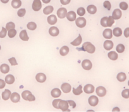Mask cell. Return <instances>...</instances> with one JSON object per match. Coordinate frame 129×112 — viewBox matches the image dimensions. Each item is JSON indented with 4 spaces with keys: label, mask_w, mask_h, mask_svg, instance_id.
<instances>
[{
    "label": "cell",
    "mask_w": 129,
    "mask_h": 112,
    "mask_svg": "<svg viewBox=\"0 0 129 112\" xmlns=\"http://www.w3.org/2000/svg\"><path fill=\"white\" fill-rule=\"evenodd\" d=\"M70 1L71 0H60V2L62 4V5H68V4H69L70 2Z\"/></svg>",
    "instance_id": "cell-50"
},
{
    "label": "cell",
    "mask_w": 129,
    "mask_h": 112,
    "mask_svg": "<svg viewBox=\"0 0 129 112\" xmlns=\"http://www.w3.org/2000/svg\"><path fill=\"white\" fill-rule=\"evenodd\" d=\"M58 101H59V100H55L53 101V106L56 109H58Z\"/></svg>",
    "instance_id": "cell-46"
},
{
    "label": "cell",
    "mask_w": 129,
    "mask_h": 112,
    "mask_svg": "<svg viewBox=\"0 0 129 112\" xmlns=\"http://www.w3.org/2000/svg\"><path fill=\"white\" fill-rule=\"evenodd\" d=\"M129 89H125L122 91L121 92V96L124 98H129Z\"/></svg>",
    "instance_id": "cell-42"
},
{
    "label": "cell",
    "mask_w": 129,
    "mask_h": 112,
    "mask_svg": "<svg viewBox=\"0 0 129 112\" xmlns=\"http://www.w3.org/2000/svg\"><path fill=\"white\" fill-rule=\"evenodd\" d=\"M58 109L62 110V112H70L68 109V103L67 101H63V100H59L58 101Z\"/></svg>",
    "instance_id": "cell-4"
},
{
    "label": "cell",
    "mask_w": 129,
    "mask_h": 112,
    "mask_svg": "<svg viewBox=\"0 0 129 112\" xmlns=\"http://www.w3.org/2000/svg\"><path fill=\"white\" fill-rule=\"evenodd\" d=\"M99 103V100L97 97L95 96H92L89 98V103L91 106H96Z\"/></svg>",
    "instance_id": "cell-10"
},
{
    "label": "cell",
    "mask_w": 129,
    "mask_h": 112,
    "mask_svg": "<svg viewBox=\"0 0 129 112\" xmlns=\"http://www.w3.org/2000/svg\"><path fill=\"white\" fill-rule=\"evenodd\" d=\"M1 1L3 3H7L9 1V0H1Z\"/></svg>",
    "instance_id": "cell-53"
},
{
    "label": "cell",
    "mask_w": 129,
    "mask_h": 112,
    "mask_svg": "<svg viewBox=\"0 0 129 112\" xmlns=\"http://www.w3.org/2000/svg\"><path fill=\"white\" fill-rule=\"evenodd\" d=\"M42 8V3L40 0H34L32 3V9L35 11H39Z\"/></svg>",
    "instance_id": "cell-7"
},
{
    "label": "cell",
    "mask_w": 129,
    "mask_h": 112,
    "mask_svg": "<svg viewBox=\"0 0 129 112\" xmlns=\"http://www.w3.org/2000/svg\"><path fill=\"white\" fill-rule=\"evenodd\" d=\"M103 35L104 37L106 39H111L113 36V32L112 30L109 29H105L103 31Z\"/></svg>",
    "instance_id": "cell-16"
},
{
    "label": "cell",
    "mask_w": 129,
    "mask_h": 112,
    "mask_svg": "<svg viewBox=\"0 0 129 112\" xmlns=\"http://www.w3.org/2000/svg\"><path fill=\"white\" fill-rule=\"evenodd\" d=\"M42 1H43V3H45V4H47V3H49L51 1V0H42Z\"/></svg>",
    "instance_id": "cell-52"
},
{
    "label": "cell",
    "mask_w": 129,
    "mask_h": 112,
    "mask_svg": "<svg viewBox=\"0 0 129 112\" xmlns=\"http://www.w3.org/2000/svg\"><path fill=\"white\" fill-rule=\"evenodd\" d=\"M0 70L3 74H7L10 71V67L7 64H2L0 66Z\"/></svg>",
    "instance_id": "cell-25"
},
{
    "label": "cell",
    "mask_w": 129,
    "mask_h": 112,
    "mask_svg": "<svg viewBox=\"0 0 129 112\" xmlns=\"http://www.w3.org/2000/svg\"><path fill=\"white\" fill-rule=\"evenodd\" d=\"M113 34L116 37H120L122 34V31L120 28L116 27L115 28L113 31Z\"/></svg>",
    "instance_id": "cell-32"
},
{
    "label": "cell",
    "mask_w": 129,
    "mask_h": 112,
    "mask_svg": "<svg viewBox=\"0 0 129 112\" xmlns=\"http://www.w3.org/2000/svg\"><path fill=\"white\" fill-rule=\"evenodd\" d=\"M85 13V9L82 7H81V8H78L77 10V14L79 15L80 16H83L84 15Z\"/></svg>",
    "instance_id": "cell-41"
},
{
    "label": "cell",
    "mask_w": 129,
    "mask_h": 112,
    "mask_svg": "<svg viewBox=\"0 0 129 112\" xmlns=\"http://www.w3.org/2000/svg\"><path fill=\"white\" fill-rule=\"evenodd\" d=\"M96 92L97 96H99L100 97H103L106 95V90L103 86H99V87H97V88H96Z\"/></svg>",
    "instance_id": "cell-8"
},
{
    "label": "cell",
    "mask_w": 129,
    "mask_h": 112,
    "mask_svg": "<svg viewBox=\"0 0 129 112\" xmlns=\"http://www.w3.org/2000/svg\"><path fill=\"white\" fill-rule=\"evenodd\" d=\"M22 5V2L20 0H13L12 1V6L13 8L17 9L20 7Z\"/></svg>",
    "instance_id": "cell-31"
},
{
    "label": "cell",
    "mask_w": 129,
    "mask_h": 112,
    "mask_svg": "<svg viewBox=\"0 0 129 112\" xmlns=\"http://www.w3.org/2000/svg\"><path fill=\"white\" fill-rule=\"evenodd\" d=\"M82 37H81V35L79 34L77 38L75 39L73 41L71 42V45H73V46H79V45L81 44V43H82Z\"/></svg>",
    "instance_id": "cell-26"
},
{
    "label": "cell",
    "mask_w": 129,
    "mask_h": 112,
    "mask_svg": "<svg viewBox=\"0 0 129 112\" xmlns=\"http://www.w3.org/2000/svg\"><path fill=\"white\" fill-rule=\"evenodd\" d=\"M51 94L54 98H58L61 94V91L58 88H55V89H53L52 90L51 92Z\"/></svg>",
    "instance_id": "cell-20"
},
{
    "label": "cell",
    "mask_w": 129,
    "mask_h": 112,
    "mask_svg": "<svg viewBox=\"0 0 129 112\" xmlns=\"http://www.w3.org/2000/svg\"><path fill=\"white\" fill-rule=\"evenodd\" d=\"M20 38L21 39L22 41H27L29 39V37L27 35V33L26 32L25 30H23L20 32Z\"/></svg>",
    "instance_id": "cell-23"
},
{
    "label": "cell",
    "mask_w": 129,
    "mask_h": 112,
    "mask_svg": "<svg viewBox=\"0 0 129 112\" xmlns=\"http://www.w3.org/2000/svg\"><path fill=\"white\" fill-rule=\"evenodd\" d=\"M0 49H1V46H0Z\"/></svg>",
    "instance_id": "cell-55"
},
{
    "label": "cell",
    "mask_w": 129,
    "mask_h": 112,
    "mask_svg": "<svg viewBox=\"0 0 129 112\" xmlns=\"http://www.w3.org/2000/svg\"><path fill=\"white\" fill-rule=\"evenodd\" d=\"M68 101V104H70V106H72L73 108H75L76 104H75V103L73 101H72V100H68V101Z\"/></svg>",
    "instance_id": "cell-47"
},
{
    "label": "cell",
    "mask_w": 129,
    "mask_h": 112,
    "mask_svg": "<svg viewBox=\"0 0 129 112\" xmlns=\"http://www.w3.org/2000/svg\"><path fill=\"white\" fill-rule=\"evenodd\" d=\"M25 13H26L25 9H24V8H22V9H20L18 11L17 14H18V17H22L25 15Z\"/></svg>",
    "instance_id": "cell-40"
},
{
    "label": "cell",
    "mask_w": 129,
    "mask_h": 112,
    "mask_svg": "<svg viewBox=\"0 0 129 112\" xmlns=\"http://www.w3.org/2000/svg\"><path fill=\"white\" fill-rule=\"evenodd\" d=\"M117 79H118V80L120 82L125 81L127 78L126 74H125V73H123V72H120V73H119V74L117 75Z\"/></svg>",
    "instance_id": "cell-29"
},
{
    "label": "cell",
    "mask_w": 129,
    "mask_h": 112,
    "mask_svg": "<svg viewBox=\"0 0 129 112\" xmlns=\"http://www.w3.org/2000/svg\"><path fill=\"white\" fill-rule=\"evenodd\" d=\"M11 94H12V92H11V91L10 90L5 89V91L3 92V93H2V98L4 100H5V101L8 100L10 98Z\"/></svg>",
    "instance_id": "cell-22"
},
{
    "label": "cell",
    "mask_w": 129,
    "mask_h": 112,
    "mask_svg": "<svg viewBox=\"0 0 129 112\" xmlns=\"http://www.w3.org/2000/svg\"><path fill=\"white\" fill-rule=\"evenodd\" d=\"M82 66L83 69L85 70H89L93 67L91 61L89 60H84L82 63Z\"/></svg>",
    "instance_id": "cell-6"
},
{
    "label": "cell",
    "mask_w": 129,
    "mask_h": 112,
    "mask_svg": "<svg viewBox=\"0 0 129 112\" xmlns=\"http://www.w3.org/2000/svg\"><path fill=\"white\" fill-rule=\"evenodd\" d=\"M67 10L65 8H60L57 11V15L59 19H64L65 17H67Z\"/></svg>",
    "instance_id": "cell-9"
},
{
    "label": "cell",
    "mask_w": 129,
    "mask_h": 112,
    "mask_svg": "<svg viewBox=\"0 0 129 112\" xmlns=\"http://www.w3.org/2000/svg\"><path fill=\"white\" fill-rule=\"evenodd\" d=\"M15 23H14L13 22H8V23H6V29L7 30V31H9V30L11 29H15Z\"/></svg>",
    "instance_id": "cell-38"
},
{
    "label": "cell",
    "mask_w": 129,
    "mask_h": 112,
    "mask_svg": "<svg viewBox=\"0 0 129 112\" xmlns=\"http://www.w3.org/2000/svg\"><path fill=\"white\" fill-rule=\"evenodd\" d=\"M67 18L69 21H75L76 20V13L73 11H70L68 13H67Z\"/></svg>",
    "instance_id": "cell-17"
},
{
    "label": "cell",
    "mask_w": 129,
    "mask_h": 112,
    "mask_svg": "<svg viewBox=\"0 0 129 112\" xmlns=\"http://www.w3.org/2000/svg\"></svg>",
    "instance_id": "cell-56"
},
{
    "label": "cell",
    "mask_w": 129,
    "mask_h": 112,
    "mask_svg": "<svg viewBox=\"0 0 129 112\" xmlns=\"http://www.w3.org/2000/svg\"><path fill=\"white\" fill-rule=\"evenodd\" d=\"M103 5L105 8H106L108 10H110V9H111V5L110 2L108 1H105L104 2Z\"/></svg>",
    "instance_id": "cell-43"
},
{
    "label": "cell",
    "mask_w": 129,
    "mask_h": 112,
    "mask_svg": "<svg viewBox=\"0 0 129 112\" xmlns=\"http://www.w3.org/2000/svg\"><path fill=\"white\" fill-rule=\"evenodd\" d=\"M128 84H129V82H128Z\"/></svg>",
    "instance_id": "cell-54"
},
{
    "label": "cell",
    "mask_w": 129,
    "mask_h": 112,
    "mask_svg": "<svg viewBox=\"0 0 129 112\" xmlns=\"http://www.w3.org/2000/svg\"><path fill=\"white\" fill-rule=\"evenodd\" d=\"M124 35L125 37H129V27L126 28L124 31Z\"/></svg>",
    "instance_id": "cell-49"
},
{
    "label": "cell",
    "mask_w": 129,
    "mask_h": 112,
    "mask_svg": "<svg viewBox=\"0 0 129 112\" xmlns=\"http://www.w3.org/2000/svg\"><path fill=\"white\" fill-rule=\"evenodd\" d=\"M76 25L80 28H83L86 25V20L83 17H79L75 20Z\"/></svg>",
    "instance_id": "cell-5"
},
{
    "label": "cell",
    "mask_w": 129,
    "mask_h": 112,
    "mask_svg": "<svg viewBox=\"0 0 129 112\" xmlns=\"http://www.w3.org/2000/svg\"><path fill=\"white\" fill-rule=\"evenodd\" d=\"M83 90L84 92L87 94L93 93L94 91V87L91 84H87L84 86Z\"/></svg>",
    "instance_id": "cell-15"
},
{
    "label": "cell",
    "mask_w": 129,
    "mask_h": 112,
    "mask_svg": "<svg viewBox=\"0 0 129 112\" xmlns=\"http://www.w3.org/2000/svg\"><path fill=\"white\" fill-rule=\"evenodd\" d=\"M22 96L23 99L26 101H33L35 100V97L32 94V92L29 91H25L22 94Z\"/></svg>",
    "instance_id": "cell-3"
},
{
    "label": "cell",
    "mask_w": 129,
    "mask_h": 112,
    "mask_svg": "<svg viewBox=\"0 0 129 112\" xmlns=\"http://www.w3.org/2000/svg\"><path fill=\"white\" fill-rule=\"evenodd\" d=\"M69 52V48L67 46H63L59 50V53L61 56H66Z\"/></svg>",
    "instance_id": "cell-27"
},
{
    "label": "cell",
    "mask_w": 129,
    "mask_h": 112,
    "mask_svg": "<svg viewBox=\"0 0 129 112\" xmlns=\"http://www.w3.org/2000/svg\"><path fill=\"white\" fill-rule=\"evenodd\" d=\"M116 50L117 51L118 53H121L125 51V46L124 45H122V44H119L118 46H117V48H116Z\"/></svg>",
    "instance_id": "cell-37"
},
{
    "label": "cell",
    "mask_w": 129,
    "mask_h": 112,
    "mask_svg": "<svg viewBox=\"0 0 129 112\" xmlns=\"http://www.w3.org/2000/svg\"><path fill=\"white\" fill-rule=\"evenodd\" d=\"M82 92H83L82 91V87L81 85L77 89H75V88L73 89V92L75 95H80L82 93Z\"/></svg>",
    "instance_id": "cell-34"
},
{
    "label": "cell",
    "mask_w": 129,
    "mask_h": 112,
    "mask_svg": "<svg viewBox=\"0 0 129 112\" xmlns=\"http://www.w3.org/2000/svg\"><path fill=\"white\" fill-rule=\"evenodd\" d=\"M15 82V78L12 75H8L5 77V82L8 84H12Z\"/></svg>",
    "instance_id": "cell-24"
},
{
    "label": "cell",
    "mask_w": 129,
    "mask_h": 112,
    "mask_svg": "<svg viewBox=\"0 0 129 112\" xmlns=\"http://www.w3.org/2000/svg\"><path fill=\"white\" fill-rule=\"evenodd\" d=\"M8 61H10V64L12 65H13V66H14V65H17V64H18L17 61H16V59H15L14 57L10 58L9 60H8Z\"/></svg>",
    "instance_id": "cell-45"
},
{
    "label": "cell",
    "mask_w": 129,
    "mask_h": 112,
    "mask_svg": "<svg viewBox=\"0 0 129 112\" xmlns=\"http://www.w3.org/2000/svg\"><path fill=\"white\" fill-rule=\"evenodd\" d=\"M87 10L90 14H95L97 11V8L94 5H91L87 6Z\"/></svg>",
    "instance_id": "cell-30"
},
{
    "label": "cell",
    "mask_w": 129,
    "mask_h": 112,
    "mask_svg": "<svg viewBox=\"0 0 129 112\" xmlns=\"http://www.w3.org/2000/svg\"><path fill=\"white\" fill-rule=\"evenodd\" d=\"M121 17V11L120 9H115L112 13V17L115 20H118Z\"/></svg>",
    "instance_id": "cell-13"
},
{
    "label": "cell",
    "mask_w": 129,
    "mask_h": 112,
    "mask_svg": "<svg viewBox=\"0 0 129 112\" xmlns=\"http://www.w3.org/2000/svg\"><path fill=\"white\" fill-rule=\"evenodd\" d=\"M49 33L52 36H57L59 34V29L56 27H51L49 30Z\"/></svg>",
    "instance_id": "cell-18"
},
{
    "label": "cell",
    "mask_w": 129,
    "mask_h": 112,
    "mask_svg": "<svg viewBox=\"0 0 129 112\" xmlns=\"http://www.w3.org/2000/svg\"><path fill=\"white\" fill-rule=\"evenodd\" d=\"M5 84H6L5 81H4L2 79H0V89H3V88H5Z\"/></svg>",
    "instance_id": "cell-48"
},
{
    "label": "cell",
    "mask_w": 129,
    "mask_h": 112,
    "mask_svg": "<svg viewBox=\"0 0 129 112\" xmlns=\"http://www.w3.org/2000/svg\"><path fill=\"white\" fill-rule=\"evenodd\" d=\"M27 28L29 30H30V31H34L37 28L36 23L33 22H29L27 24Z\"/></svg>",
    "instance_id": "cell-35"
},
{
    "label": "cell",
    "mask_w": 129,
    "mask_h": 112,
    "mask_svg": "<svg viewBox=\"0 0 129 112\" xmlns=\"http://www.w3.org/2000/svg\"><path fill=\"white\" fill-rule=\"evenodd\" d=\"M77 49L79 50H83L84 51H87L89 53H94L96 51V48L95 46L92 44V43H89V42H86V43H83V46L81 48H77Z\"/></svg>",
    "instance_id": "cell-1"
},
{
    "label": "cell",
    "mask_w": 129,
    "mask_h": 112,
    "mask_svg": "<svg viewBox=\"0 0 129 112\" xmlns=\"http://www.w3.org/2000/svg\"><path fill=\"white\" fill-rule=\"evenodd\" d=\"M115 23V19L112 17V16L109 17H105L102 18L101 20V25L103 27H111L113 24Z\"/></svg>",
    "instance_id": "cell-2"
},
{
    "label": "cell",
    "mask_w": 129,
    "mask_h": 112,
    "mask_svg": "<svg viewBox=\"0 0 129 112\" xmlns=\"http://www.w3.org/2000/svg\"><path fill=\"white\" fill-rule=\"evenodd\" d=\"M35 79L39 82H44L46 81V76L43 73H39L35 76Z\"/></svg>",
    "instance_id": "cell-11"
},
{
    "label": "cell",
    "mask_w": 129,
    "mask_h": 112,
    "mask_svg": "<svg viewBox=\"0 0 129 112\" xmlns=\"http://www.w3.org/2000/svg\"><path fill=\"white\" fill-rule=\"evenodd\" d=\"M113 112H120V109L118 107H116L113 109Z\"/></svg>",
    "instance_id": "cell-51"
},
{
    "label": "cell",
    "mask_w": 129,
    "mask_h": 112,
    "mask_svg": "<svg viewBox=\"0 0 129 112\" xmlns=\"http://www.w3.org/2000/svg\"><path fill=\"white\" fill-rule=\"evenodd\" d=\"M10 99L11 101L13 103H18L20 101V96L19 95V94L17 93V92H13L11 94Z\"/></svg>",
    "instance_id": "cell-14"
},
{
    "label": "cell",
    "mask_w": 129,
    "mask_h": 112,
    "mask_svg": "<svg viewBox=\"0 0 129 112\" xmlns=\"http://www.w3.org/2000/svg\"><path fill=\"white\" fill-rule=\"evenodd\" d=\"M54 10V8L52 6H47L43 10V12L45 15H49V14L51 13Z\"/></svg>",
    "instance_id": "cell-33"
},
{
    "label": "cell",
    "mask_w": 129,
    "mask_h": 112,
    "mask_svg": "<svg viewBox=\"0 0 129 112\" xmlns=\"http://www.w3.org/2000/svg\"><path fill=\"white\" fill-rule=\"evenodd\" d=\"M108 58L111 60H117L118 59V54L115 51H110L108 54Z\"/></svg>",
    "instance_id": "cell-28"
},
{
    "label": "cell",
    "mask_w": 129,
    "mask_h": 112,
    "mask_svg": "<svg viewBox=\"0 0 129 112\" xmlns=\"http://www.w3.org/2000/svg\"><path fill=\"white\" fill-rule=\"evenodd\" d=\"M128 4L125 2H121L120 3V8H121L122 10H127L128 9Z\"/></svg>",
    "instance_id": "cell-39"
},
{
    "label": "cell",
    "mask_w": 129,
    "mask_h": 112,
    "mask_svg": "<svg viewBox=\"0 0 129 112\" xmlns=\"http://www.w3.org/2000/svg\"><path fill=\"white\" fill-rule=\"evenodd\" d=\"M57 22V18L55 15H51L47 17V22L50 25H55Z\"/></svg>",
    "instance_id": "cell-21"
},
{
    "label": "cell",
    "mask_w": 129,
    "mask_h": 112,
    "mask_svg": "<svg viewBox=\"0 0 129 112\" xmlns=\"http://www.w3.org/2000/svg\"><path fill=\"white\" fill-rule=\"evenodd\" d=\"M17 34V31L13 29H11L8 31V37H10V38H13Z\"/></svg>",
    "instance_id": "cell-36"
},
{
    "label": "cell",
    "mask_w": 129,
    "mask_h": 112,
    "mask_svg": "<svg viewBox=\"0 0 129 112\" xmlns=\"http://www.w3.org/2000/svg\"><path fill=\"white\" fill-rule=\"evenodd\" d=\"M6 32H7V30L4 27H2L1 31L0 32V37L1 38H4L6 35Z\"/></svg>",
    "instance_id": "cell-44"
},
{
    "label": "cell",
    "mask_w": 129,
    "mask_h": 112,
    "mask_svg": "<svg viewBox=\"0 0 129 112\" xmlns=\"http://www.w3.org/2000/svg\"><path fill=\"white\" fill-rule=\"evenodd\" d=\"M104 48L106 50H110L113 48V43L111 41H106L104 43Z\"/></svg>",
    "instance_id": "cell-19"
},
{
    "label": "cell",
    "mask_w": 129,
    "mask_h": 112,
    "mask_svg": "<svg viewBox=\"0 0 129 112\" xmlns=\"http://www.w3.org/2000/svg\"><path fill=\"white\" fill-rule=\"evenodd\" d=\"M61 89L65 93H68L71 91V86L68 83H64L61 86Z\"/></svg>",
    "instance_id": "cell-12"
}]
</instances>
